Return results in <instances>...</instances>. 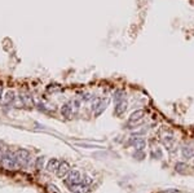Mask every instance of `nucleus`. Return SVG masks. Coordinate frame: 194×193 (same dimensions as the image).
Instances as JSON below:
<instances>
[{
    "mask_svg": "<svg viewBox=\"0 0 194 193\" xmlns=\"http://www.w3.org/2000/svg\"><path fill=\"white\" fill-rule=\"evenodd\" d=\"M82 174H80V171L79 170H71L70 173L67 174V176L66 179H65V184H66L67 187H71V185H74V184H78L82 180Z\"/></svg>",
    "mask_w": 194,
    "mask_h": 193,
    "instance_id": "obj_1",
    "label": "nucleus"
},
{
    "mask_svg": "<svg viewBox=\"0 0 194 193\" xmlns=\"http://www.w3.org/2000/svg\"><path fill=\"white\" fill-rule=\"evenodd\" d=\"M30 160V154L27 151H20L17 152V162H18L20 166H26L27 165V162Z\"/></svg>",
    "mask_w": 194,
    "mask_h": 193,
    "instance_id": "obj_2",
    "label": "nucleus"
},
{
    "mask_svg": "<svg viewBox=\"0 0 194 193\" xmlns=\"http://www.w3.org/2000/svg\"><path fill=\"white\" fill-rule=\"evenodd\" d=\"M88 187L89 185H87V184L79 182L78 184H74V185H71V187H69V188H70V191L72 193H88V191H89Z\"/></svg>",
    "mask_w": 194,
    "mask_h": 193,
    "instance_id": "obj_3",
    "label": "nucleus"
},
{
    "mask_svg": "<svg viewBox=\"0 0 194 193\" xmlns=\"http://www.w3.org/2000/svg\"><path fill=\"white\" fill-rule=\"evenodd\" d=\"M70 173V166H69L67 162H61L58 166L57 171H56V174H57L58 178H65L67 176V174Z\"/></svg>",
    "mask_w": 194,
    "mask_h": 193,
    "instance_id": "obj_4",
    "label": "nucleus"
},
{
    "mask_svg": "<svg viewBox=\"0 0 194 193\" xmlns=\"http://www.w3.org/2000/svg\"><path fill=\"white\" fill-rule=\"evenodd\" d=\"M131 144L132 147H135L136 148V151L137 152H141V151H144V148H145V145H146V143H145V140L144 139H141V138H132L131 140Z\"/></svg>",
    "mask_w": 194,
    "mask_h": 193,
    "instance_id": "obj_5",
    "label": "nucleus"
},
{
    "mask_svg": "<svg viewBox=\"0 0 194 193\" xmlns=\"http://www.w3.org/2000/svg\"><path fill=\"white\" fill-rule=\"evenodd\" d=\"M127 108H128V102H127V98H126V100H122V101L116 102V105H115V113L118 114V115H122L124 111L127 110Z\"/></svg>",
    "mask_w": 194,
    "mask_h": 193,
    "instance_id": "obj_6",
    "label": "nucleus"
},
{
    "mask_svg": "<svg viewBox=\"0 0 194 193\" xmlns=\"http://www.w3.org/2000/svg\"><path fill=\"white\" fill-rule=\"evenodd\" d=\"M181 152H183V156L185 158H192L194 157V147L193 145H185L181 149Z\"/></svg>",
    "mask_w": 194,
    "mask_h": 193,
    "instance_id": "obj_7",
    "label": "nucleus"
},
{
    "mask_svg": "<svg viewBox=\"0 0 194 193\" xmlns=\"http://www.w3.org/2000/svg\"><path fill=\"white\" fill-rule=\"evenodd\" d=\"M144 117V110H135L133 113L129 115V122H137V121H140V119Z\"/></svg>",
    "mask_w": 194,
    "mask_h": 193,
    "instance_id": "obj_8",
    "label": "nucleus"
},
{
    "mask_svg": "<svg viewBox=\"0 0 194 193\" xmlns=\"http://www.w3.org/2000/svg\"><path fill=\"white\" fill-rule=\"evenodd\" d=\"M60 166V162L57 160H54V158H52V160L47 163V170L49 171V173H54V171H57Z\"/></svg>",
    "mask_w": 194,
    "mask_h": 193,
    "instance_id": "obj_9",
    "label": "nucleus"
},
{
    "mask_svg": "<svg viewBox=\"0 0 194 193\" xmlns=\"http://www.w3.org/2000/svg\"><path fill=\"white\" fill-rule=\"evenodd\" d=\"M13 100H14V93H13L12 91H8V92L5 93V97H4V100H3L4 106H5V105H9Z\"/></svg>",
    "mask_w": 194,
    "mask_h": 193,
    "instance_id": "obj_10",
    "label": "nucleus"
},
{
    "mask_svg": "<svg viewBox=\"0 0 194 193\" xmlns=\"http://www.w3.org/2000/svg\"><path fill=\"white\" fill-rule=\"evenodd\" d=\"M114 100H115V104L122 100H126V92L122 91V89H119V91H116L114 93Z\"/></svg>",
    "mask_w": 194,
    "mask_h": 193,
    "instance_id": "obj_11",
    "label": "nucleus"
},
{
    "mask_svg": "<svg viewBox=\"0 0 194 193\" xmlns=\"http://www.w3.org/2000/svg\"><path fill=\"white\" fill-rule=\"evenodd\" d=\"M71 113V108H70V105H65L63 108H62V114L65 115V117H69Z\"/></svg>",
    "mask_w": 194,
    "mask_h": 193,
    "instance_id": "obj_12",
    "label": "nucleus"
},
{
    "mask_svg": "<svg viewBox=\"0 0 194 193\" xmlns=\"http://www.w3.org/2000/svg\"><path fill=\"white\" fill-rule=\"evenodd\" d=\"M43 160H44L43 157H40V158L38 160V169H42V166H43Z\"/></svg>",
    "mask_w": 194,
    "mask_h": 193,
    "instance_id": "obj_13",
    "label": "nucleus"
},
{
    "mask_svg": "<svg viewBox=\"0 0 194 193\" xmlns=\"http://www.w3.org/2000/svg\"><path fill=\"white\" fill-rule=\"evenodd\" d=\"M0 147H3V144L0 143ZM2 154H3V152H2V149H0V157H2Z\"/></svg>",
    "mask_w": 194,
    "mask_h": 193,
    "instance_id": "obj_14",
    "label": "nucleus"
},
{
    "mask_svg": "<svg viewBox=\"0 0 194 193\" xmlns=\"http://www.w3.org/2000/svg\"><path fill=\"white\" fill-rule=\"evenodd\" d=\"M0 98H2V88H0Z\"/></svg>",
    "mask_w": 194,
    "mask_h": 193,
    "instance_id": "obj_15",
    "label": "nucleus"
}]
</instances>
